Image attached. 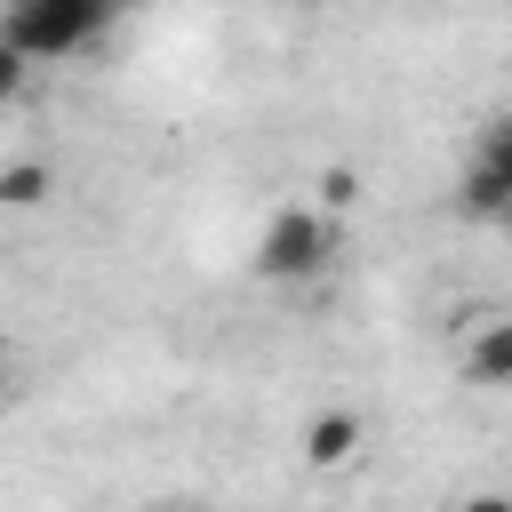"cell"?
I'll list each match as a JSON object with an SVG mask.
<instances>
[{
  "label": "cell",
  "mask_w": 512,
  "mask_h": 512,
  "mask_svg": "<svg viewBox=\"0 0 512 512\" xmlns=\"http://www.w3.org/2000/svg\"><path fill=\"white\" fill-rule=\"evenodd\" d=\"M48 184H56L48 160H8V168H0V200H8V208H40Z\"/></svg>",
  "instance_id": "obj_6"
},
{
  "label": "cell",
  "mask_w": 512,
  "mask_h": 512,
  "mask_svg": "<svg viewBox=\"0 0 512 512\" xmlns=\"http://www.w3.org/2000/svg\"><path fill=\"white\" fill-rule=\"evenodd\" d=\"M360 200V176L352 168H320V208H352Z\"/></svg>",
  "instance_id": "obj_8"
},
{
  "label": "cell",
  "mask_w": 512,
  "mask_h": 512,
  "mask_svg": "<svg viewBox=\"0 0 512 512\" xmlns=\"http://www.w3.org/2000/svg\"><path fill=\"white\" fill-rule=\"evenodd\" d=\"M360 440H368V416H360V408H320V416L304 424V464H312V472H336V464L360 456Z\"/></svg>",
  "instance_id": "obj_4"
},
{
  "label": "cell",
  "mask_w": 512,
  "mask_h": 512,
  "mask_svg": "<svg viewBox=\"0 0 512 512\" xmlns=\"http://www.w3.org/2000/svg\"><path fill=\"white\" fill-rule=\"evenodd\" d=\"M472 160H480V168H496V176L512 184V112H496V120L480 128V152H472Z\"/></svg>",
  "instance_id": "obj_7"
},
{
  "label": "cell",
  "mask_w": 512,
  "mask_h": 512,
  "mask_svg": "<svg viewBox=\"0 0 512 512\" xmlns=\"http://www.w3.org/2000/svg\"><path fill=\"white\" fill-rule=\"evenodd\" d=\"M336 256V224L320 216V208H304V200H288V208H272V224L256 232V280H272V288H296V280H320V264Z\"/></svg>",
  "instance_id": "obj_2"
},
{
  "label": "cell",
  "mask_w": 512,
  "mask_h": 512,
  "mask_svg": "<svg viewBox=\"0 0 512 512\" xmlns=\"http://www.w3.org/2000/svg\"><path fill=\"white\" fill-rule=\"evenodd\" d=\"M120 16V0H8V56H24V64H64V56H80L104 24Z\"/></svg>",
  "instance_id": "obj_1"
},
{
  "label": "cell",
  "mask_w": 512,
  "mask_h": 512,
  "mask_svg": "<svg viewBox=\"0 0 512 512\" xmlns=\"http://www.w3.org/2000/svg\"><path fill=\"white\" fill-rule=\"evenodd\" d=\"M464 384L512 392V312H488V320L464 336Z\"/></svg>",
  "instance_id": "obj_3"
},
{
  "label": "cell",
  "mask_w": 512,
  "mask_h": 512,
  "mask_svg": "<svg viewBox=\"0 0 512 512\" xmlns=\"http://www.w3.org/2000/svg\"><path fill=\"white\" fill-rule=\"evenodd\" d=\"M456 512H512V496H504V488H480V496H464Z\"/></svg>",
  "instance_id": "obj_9"
},
{
  "label": "cell",
  "mask_w": 512,
  "mask_h": 512,
  "mask_svg": "<svg viewBox=\"0 0 512 512\" xmlns=\"http://www.w3.org/2000/svg\"><path fill=\"white\" fill-rule=\"evenodd\" d=\"M152 512H184V504H152Z\"/></svg>",
  "instance_id": "obj_10"
},
{
  "label": "cell",
  "mask_w": 512,
  "mask_h": 512,
  "mask_svg": "<svg viewBox=\"0 0 512 512\" xmlns=\"http://www.w3.org/2000/svg\"><path fill=\"white\" fill-rule=\"evenodd\" d=\"M456 208L472 216V224H512V184L496 176V168H464V184H456Z\"/></svg>",
  "instance_id": "obj_5"
},
{
  "label": "cell",
  "mask_w": 512,
  "mask_h": 512,
  "mask_svg": "<svg viewBox=\"0 0 512 512\" xmlns=\"http://www.w3.org/2000/svg\"><path fill=\"white\" fill-rule=\"evenodd\" d=\"M504 232H512V224H504Z\"/></svg>",
  "instance_id": "obj_11"
}]
</instances>
